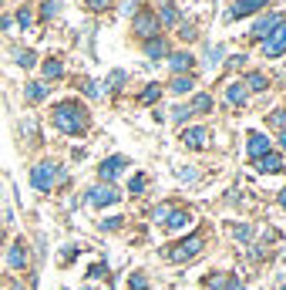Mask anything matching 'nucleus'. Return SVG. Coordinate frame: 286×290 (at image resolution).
Instances as JSON below:
<instances>
[{"instance_id": "6ab92c4d", "label": "nucleus", "mask_w": 286, "mask_h": 290, "mask_svg": "<svg viewBox=\"0 0 286 290\" xmlns=\"http://www.w3.org/2000/svg\"><path fill=\"white\" fill-rule=\"evenodd\" d=\"M44 95H47V84H41V81L27 84V101H41Z\"/></svg>"}, {"instance_id": "f03ea898", "label": "nucleus", "mask_w": 286, "mask_h": 290, "mask_svg": "<svg viewBox=\"0 0 286 290\" xmlns=\"http://www.w3.org/2000/svg\"><path fill=\"white\" fill-rule=\"evenodd\" d=\"M54 179H64V169L54 165V162H41V165L30 169V186H34L37 193H47Z\"/></svg>"}, {"instance_id": "2eb2a0df", "label": "nucleus", "mask_w": 286, "mask_h": 290, "mask_svg": "<svg viewBox=\"0 0 286 290\" xmlns=\"http://www.w3.org/2000/svg\"><path fill=\"white\" fill-rule=\"evenodd\" d=\"M185 223H189V213H185V209H172V213L165 216V226H168V229H182Z\"/></svg>"}, {"instance_id": "bb28decb", "label": "nucleus", "mask_w": 286, "mask_h": 290, "mask_svg": "<svg viewBox=\"0 0 286 290\" xmlns=\"http://www.w3.org/2000/svg\"><path fill=\"white\" fill-rule=\"evenodd\" d=\"M128 284H132V290H145V287H148L145 274H132V280H128Z\"/></svg>"}, {"instance_id": "2f4dec72", "label": "nucleus", "mask_w": 286, "mask_h": 290, "mask_svg": "<svg viewBox=\"0 0 286 290\" xmlns=\"http://www.w3.org/2000/svg\"><path fill=\"white\" fill-rule=\"evenodd\" d=\"M84 91H88V95H91V98H101V88H98V84H94V81H84Z\"/></svg>"}, {"instance_id": "a878e982", "label": "nucleus", "mask_w": 286, "mask_h": 290, "mask_svg": "<svg viewBox=\"0 0 286 290\" xmlns=\"http://www.w3.org/2000/svg\"><path fill=\"white\" fill-rule=\"evenodd\" d=\"M270 125L273 129H286V112H273L270 115Z\"/></svg>"}, {"instance_id": "1a4fd4ad", "label": "nucleus", "mask_w": 286, "mask_h": 290, "mask_svg": "<svg viewBox=\"0 0 286 290\" xmlns=\"http://www.w3.org/2000/svg\"><path fill=\"white\" fill-rule=\"evenodd\" d=\"M270 0H236L232 7H229V17H249V14H256V10H263Z\"/></svg>"}, {"instance_id": "4be33fe9", "label": "nucleus", "mask_w": 286, "mask_h": 290, "mask_svg": "<svg viewBox=\"0 0 286 290\" xmlns=\"http://www.w3.org/2000/svg\"><path fill=\"white\" fill-rule=\"evenodd\" d=\"M158 17H162V24H175V20H179V10H175V7H172V3H165V7H162V14H158Z\"/></svg>"}, {"instance_id": "c9c22d12", "label": "nucleus", "mask_w": 286, "mask_h": 290, "mask_svg": "<svg viewBox=\"0 0 286 290\" xmlns=\"http://www.w3.org/2000/svg\"><path fill=\"white\" fill-rule=\"evenodd\" d=\"M236 236H239V240H249L253 229H249V226H236Z\"/></svg>"}, {"instance_id": "f3484780", "label": "nucleus", "mask_w": 286, "mask_h": 290, "mask_svg": "<svg viewBox=\"0 0 286 290\" xmlns=\"http://www.w3.org/2000/svg\"><path fill=\"white\" fill-rule=\"evenodd\" d=\"M189 108H192V112H199V115H206V112H212V98H209V95H196Z\"/></svg>"}, {"instance_id": "cd10ccee", "label": "nucleus", "mask_w": 286, "mask_h": 290, "mask_svg": "<svg viewBox=\"0 0 286 290\" xmlns=\"http://www.w3.org/2000/svg\"><path fill=\"white\" fill-rule=\"evenodd\" d=\"M17 24H20V27H30V7H20V14H17Z\"/></svg>"}, {"instance_id": "f8f14e48", "label": "nucleus", "mask_w": 286, "mask_h": 290, "mask_svg": "<svg viewBox=\"0 0 286 290\" xmlns=\"http://www.w3.org/2000/svg\"><path fill=\"white\" fill-rule=\"evenodd\" d=\"M266 152H270V139L259 135V132H249V155L259 159V155H266Z\"/></svg>"}, {"instance_id": "b1692460", "label": "nucleus", "mask_w": 286, "mask_h": 290, "mask_svg": "<svg viewBox=\"0 0 286 290\" xmlns=\"http://www.w3.org/2000/svg\"><path fill=\"white\" fill-rule=\"evenodd\" d=\"M61 71H64L61 61H47V64H44V74H47V78H61Z\"/></svg>"}, {"instance_id": "4c0bfd02", "label": "nucleus", "mask_w": 286, "mask_h": 290, "mask_svg": "<svg viewBox=\"0 0 286 290\" xmlns=\"http://www.w3.org/2000/svg\"><path fill=\"white\" fill-rule=\"evenodd\" d=\"M222 287H226V290H242V284H239V280H236V277H229V280H226V284H222Z\"/></svg>"}, {"instance_id": "aec40b11", "label": "nucleus", "mask_w": 286, "mask_h": 290, "mask_svg": "<svg viewBox=\"0 0 286 290\" xmlns=\"http://www.w3.org/2000/svg\"><path fill=\"white\" fill-rule=\"evenodd\" d=\"M192 84H196V81H192V78H185V74H179V78H175V81H172V91H175V95H185V91H189V88H192Z\"/></svg>"}, {"instance_id": "a19ab883", "label": "nucleus", "mask_w": 286, "mask_h": 290, "mask_svg": "<svg viewBox=\"0 0 286 290\" xmlns=\"http://www.w3.org/2000/svg\"><path fill=\"white\" fill-rule=\"evenodd\" d=\"M280 148H286V129L280 132Z\"/></svg>"}, {"instance_id": "ea45409f", "label": "nucleus", "mask_w": 286, "mask_h": 290, "mask_svg": "<svg viewBox=\"0 0 286 290\" xmlns=\"http://www.w3.org/2000/svg\"><path fill=\"white\" fill-rule=\"evenodd\" d=\"M280 206L286 209V189H280Z\"/></svg>"}, {"instance_id": "393cba45", "label": "nucleus", "mask_w": 286, "mask_h": 290, "mask_svg": "<svg viewBox=\"0 0 286 290\" xmlns=\"http://www.w3.org/2000/svg\"><path fill=\"white\" fill-rule=\"evenodd\" d=\"M189 115H192V108H189V105H179V108H172V118H175V122H185Z\"/></svg>"}, {"instance_id": "473e14b6", "label": "nucleus", "mask_w": 286, "mask_h": 290, "mask_svg": "<svg viewBox=\"0 0 286 290\" xmlns=\"http://www.w3.org/2000/svg\"><path fill=\"white\" fill-rule=\"evenodd\" d=\"M105 274H108V267H105V263H94V267L88 270V277H105Z\"/></svg>"}, {"instance_id": "72a5a7b5", "label": "nucleus", "mask_w": 286, "mask_h": 290, "mask_svg": "<svg viewBox=\"0 0 286 290\" xmlns=\"http://www.w3.org/2000/svg\"><path fill=\"white\" fill-rule=\"evenodd\" d=\"M41 14H44V17H54V14H58V3H54V0H47V3H44V10H41Z\"/></svg>"}, {"instance_id": "c756f323", "label": "nucleus", "mask_w": 286, "mask_h": 290, "mask_svg": "<svg viewBox=\"0 0 286 290\" xmlns=\"http://www.w3.org/2000/svg\"><path fill=\"white\" fill-rule=\"evenodd\" d=\"M145 189V176H135L132 182H128V193H142Z\"/></svg>"}, {"instance_id": "58836bf2", "label": "nucleus", "mask_w": 286, "mask_h": 290, "mask_svg": "<svg viewBox=\"0 0 286 290\" xmlns=\"http://www.w3.org/2000/svg\"><path fill=\"white\" fill-rule=\"evenodd\" d=\"M111 0H88V7H94V10H105Z\"/></svg>"}, {"instance_id": "79ce46f5", "label": "nucleus", "mask_w": 286, "mask_h": 290, "mask_svg": "<svg viewBox=\"0 0 286 290\" xmlns=\"http://www.w3.org/2000/svg\"><path fill=\"white\" fill-rule=\"evenodd\" d=\"M283 290H286V287H283Z\"/></svg>"}, {"instance_id": "f704fd0d", "label": "nucleus", "mask_w": 286, "mask_h": 290, "mask_svg": "<svg viewBox=\"0 0 286 290\" xmlns=\"http://www.w3.org/2000/svg\"><path fill=\"white\" fill-rule=\"evenodd\" d=\"M179 34H182L185 41H192V37H196V27H192V24H182V31H179Z\"/></svg>"}, {"instance_id": "9d476101", "label": "nucleus", "mask_w": 286, "mask_h": 290, "mask_svg": "<svg viewBox=\"0 0 286 290\" xmlns=\"http://www.w3.org/2000/svg\"><path fill=\"white\" fill-rule=\"evenodd\" d=\"M256 169H259V172H280V169H283V159H280L276 152H266V155L256 159Z\"/></svg>"}, {"instance_id": "423d86ee", "label": "nucleus", "mask_w": 286, "mask_h": 290, "mask_svg": "<svg viewBox=\"0 0 286 290\" xmlns=\"http://www.w3.org/2000/svg\"><path fill=\"white\" fill-rule=\"evenodd\" d=\"M135 31H138L142 37H148V41L158 37V17L148 14V10H138V14H135Z\"/></svg>"}, {"instance_id": "f257e3e1", "label": "nucleus", "mask_w": 286, "mask_h": 290, "mask_svg": "<svg viewBox=\"0 0 286 290\" xmlns=\"http://www.w3.org/2000/svg\"><path fill=\"white\" fill-rule=\"evenodd\" d=\"M54 122H58V129H61V132H68V135H77V132L84 129V108H81L77 101L58 105V112H54Z\"/></svg>"}, {"instance_id": "dca6fc26", "label": "nucleus", "mask_w": 286, "mask_h": 290, "mask_svg": "<svg viewBox=\"0 0 286 290\" xmlns=\"http://www.w3.org/2000/svg\"><path fill=\"white\" fill-rule=\"evenodd\" d=\"M226 98H229L232 105H242V101H246V88H242V81L229 84V88H226Z\"/></svg>"}, {"instance_id": "6e6552de", "label": "nucleus", "mask_w": 286, "mask_h": 290, "mask_svg": "<svg viewBox=\"0 0 286 290\" xmlns=\"http://www.w3.org/2000/svg\"><path fill=\"white\" fill-rule=\"evenodd\" d=\"M125 165H128V159H121V155H111V159H105V162L98 165V176L111 182V179H115V176H118V172H121Z\"/></svg>"}, {"instance_id": "ddd939ff", "label": "nucleus", "mask_w": 286, "mask_h": 290, "mask_svg": "<svg viewBox=\"0 0 286 290\" xmlns=\"http://www.w3.org/2000/svg\"><path fill=\"white\" fill-rule=\"evenodd\" d=\"M145 54H148L151 61H158V58H165V54H168V48H165V41H162V37H151V41L145 44Z\"/></svg>"}, {"instance_id": "412c9836", "label": "nucleus", "mask_w": 286, "mask_h": 290, "mask_svg": "<svg viewBox=\"0 0 286 290\" xmlns=\"http://www.w3.org/2000/svg\"><path fill=\"white\" fill-rule=\"evenodd\" d=\"M246 84H249L253 91H266V88H270V84H266V78H263L259 71H253V74H249V78H246Z\"/></svg>"}, {"instance_id": "7c9ffc66", "label": "nucleus", "mask_w": 286, "mask_h": 290, "mask_svg": "<svg viewBox=\"0 0 286 290\" xmlns=\"http://www.w3.org/2000/svg\"><path fill=\"white\" fill-rule=\"evenodd\" d=\"M108 81H111V88H121V84H125V71H111Z\"/></svg>"}, {"instance_id": "e433bc0d", "label": "nucleus", "mask_w": 286, "mask_h": 290, "mask_svg": "<svg viewBox=\"0 0 286 290\" xmlns=\"http://www.w3.org/2000/svg\"><path fill=\"white\" fill-rule=\"evenodd\" d=\"M101 226H105V229H118V226H121V219H118V216H111V219H105Z\"/></svg>"}, {"instance_id": "7ed1b4c3", "label": "nucleus", "mask_w": 286, "mask_h": 290, "mask_svg": "<svg viewBox=\"0 0 286 290\" xmlns=\"http://www.w3.org/2000/svg\"><path fill=\"white\" fill-rule=\"evenodd\" d=\"M199 250H202V236H189V240H182L175 250H168V260H172V263H182V260L196 257Z\"/></svg>"}, {"instance_id": "4468645a", "label": "nucleus", "mask_w": 286, "mask_h": 290, "mask_svg": "<svg viewBox=\"0 0 286 290\" xmlns=\"http://www.w3.org/2000/svg\"><path fill=\"white\" fill-rule=\"evenodd\" d=\"M192 64H196V58H192V54H172V71H175V74L192 71Z\"/></svg>"}, {"instance_id": "a211bd4d", "label": "nucleus", "mask_w": 286, "mask_h": 290, "mask_svg": "<svg viewBox=\"0 0 286 290\" xmlns=\"http://www.w3.org/2000/svg\"><path fill=\"white\" fill-rule=\"evenodd\" d=\"M7 263H10V267H17V270H20V267L27 263V253H24V246H20V243H17V246L10 250V253H7Z\"/></svg>"}, {"instance_id": "0eeeda50", "label": "nucleus", "mask_w": 286, "mask_h": 290, "mask_svg": "<svg viewBox=\"0 0 286 290\" xmlns=\"http://www.w3.org/2000/svg\"><path fill=\"white\" fill-rule=\"evenodd\" d=\"M280 24H283V17H280V14H266V17H259V20L253 24V31H249V34H253V37H263V41H266V37H270V34H273V31H276Z\"/></svg>"}, {"instance_id": "20e7f679", "label": "nucleus", "mask_w": 286, "mask_h": 290, "mask_svg": "<svg viewBox=\"0 0 286 290\" xmlns=\"http://www.w3.org/2000/svg\"><path fill=\"white\" fill-rule=\"evenodd\" d=\"M283 51H286V20L266 37V44H263V54H266V58H280Z\"/></svg>"}, {"instance_id": "39448f33", "label": "nucleus", "mask_w": 286, "mask_h": 290, "mask_svg": "<svg viewBox=\"0 0 286 290\" xmlns=\"http://www.w3.org/2000/svg\"><path fill=\"white\" fill-rule=\"evenodd\" d=\"M118 199H121V193H118L115 186H98V189L88 193V203H91V206H111V203H118Z\"/></svg>"}, {"instance_id": "5701e85b", "label": "nucleus", "mask_w": 286, "mask_h": 290, "mask_svg": "<svg viewBox=\"0 0 286 290\" xmlns=\"http://www.w3.org/2000/svg\"><path fill=\"white\" fill-rule=\"evenodd\" d=\"M34 61H37L34 51H17V64H20V68H34Z\"/></svg>"}, {"instance_id": "9b49d317", "label": "nucleus", "mask_w": 286, "mask_h": 290, "mask_svg": "<svg viewBox=\"0 0 286 290\" xmlns=\"http://www.w3.org/2000/svg\"><path fill=\"white\" fill-rule=\"evenodd\" d=\"M206 139H209V132H206V129H185V132H182V142L189 145V148H202Z\"/></svg>"}, {"instance_id": "c85d7f7f", "label": "nucleus", "mask_w": 286, "mask_h": 290, "mask_svg": "<svg viewBox=\"0 0 286 290\" xmlns=\"http://www.w3.org/2000/svg\"><path fill=\"white\" fill-rule=\"evenodd\" d=\"M158 95H162V88H158V84H151V88H145L142 101H155V98H158Z\"/></svg>"}]
</instances>
